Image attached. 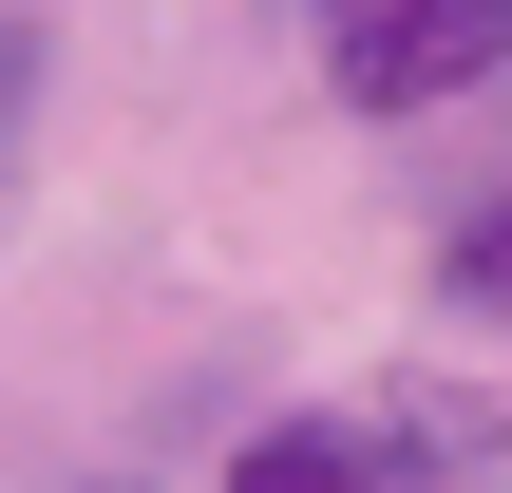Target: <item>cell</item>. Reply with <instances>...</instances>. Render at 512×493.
Instances as JSON below:
<instances>
[{
	"label": "cell",
	"mask_w": 512,
	"mask_h": 493,
	"mask_svg": "<svg viewBox=\"0 0 512 493\" xmlns=\"http://www.w3.org/2000/svg\"><path fill=\"white\" fill-rule=\"evenodd\" d=\"M437 285H456L475 323H512V190H494V209H456V247H437Z\"/></svg>",
	"instance_id": "obj_3"
},
{
	"label": "cell",
	"mask_w": 512,
	"mask_h": 493,
	"mask_svg": "<svg viewBox=\"0 0 512 493\" xmlns=\"http://www.w3.org/2000/svg\"><path fill=\"white\" fill-rule=\"evenodd\" d=\"M494 456V399H437V380H399V399H361V418H266L228 493H456Z\"/></svg>",
	"instance_id": "obj_1"
},
{
	"label": "cell",
	"mask_w": 512,
	"mask_h": 493,
	"mask_svg": "<svg viewBox=\"0 0 512 493\" xmlns=\"http://www.w3.org/2000/svg\"><path fill=\"white\" fill-rule=\"evenodd\" d=\"M323 19V95L342 114H437L456 76L512 57V0H304Z\"/></svg>",
	"instance_id": "obj_2"
},
{
	"label": "cell",
	"mask_w": 512,
	"mask_h": 493,
	"mask_svg": "<svg viewBox=\"0 0 512 493\" xmlns=\"http://www.w3.org/2000/svg\"><path fill=\"white\" fill-rule=\"evenodd\" d=\"M19 95H38V19H0V133H19Z\"/></svg>",
	"instance_id": "obj_4"
}]
</instances>
